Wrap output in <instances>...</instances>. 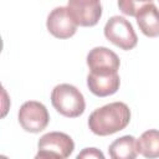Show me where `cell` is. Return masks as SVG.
I'll return each instance as SVG.
<instances>
[{
  "instance_id": "6da1fadb",
  "label": "cell",
  "mask_w": 159,
  "mask_h": 159,
  "mask_svg": "<svg viewBox=\"0 0 159 159\" xmlns=\"http://www.w3.org/2000/svg\"><path fill=\"white\" fill-rule=\"evenodd\" d=\"M130 122V109L123 102H112L94 109L88 117V127L96 135L106 137L123 130Z\"/></svg>"
},
{
  "instance_id": "7a4b0ae2",
  "label": "cell",
  "mask_w": 159,
  "mask_h": 159,
  "mask_svg": "<svg viewBox=\"0 0 159 159\" xmlns=\"http://www.w3.org/2000/svg\"><path fill=\"white\" fill-rule=\"evenodd\" d=\"M53 108L67 118L80 117L86 109V102L80 89L68 83L57 84L51 92Z\"/></svg>"
},
{
  "instance_id": "3957f363",
  "label": "cell",
  "mask_w": 159,
  "mask_h": 159,
  "mask_svg": "<svg viewBox=\"0 0 159 159\" xmlns=\"http://www.w3.org/2000/svg\"><path fill=\"white\" fill-rule=\"evenodd\" d=\"M37 154L35 158H68L75 149L72 138L62 132H50L43 134L37 142Z\"/></svg>"
},
{
  "instance_id": "277c9868",
  "label": "cell",
  "mask_w": 159,
  "mask_h": 159,
  "mask_svg": "<svg viewBox=\"0 0 159 159\" xmlns=\"http://www.w3.org/2000/svg\"><path fill=\"white\" fill-rule=\"evenodd\" d=\"M104 36L108 41L124 51L133 50L138 43V37L132 24L119 15L112 16L106 22Z\"/></svg>"
},
{
  "instance_id": "5b68a950",
  "label": "cell",
  "mask_w": 159,
  "mask_h": 159,
  "mask_svg": "<svg viewBox=\"0 0 159 159\" xmlns=\"http://www.w3.org/2000/svg\"><path fill=\"white\" fill-rule=\"evenodd\" d=\"M17 119L24 130L29 133H40L48 125L50 114L41 102L27 101L20 107Z\"/></svg>"
},
{
  "instance_id": "8992f818",
  "label": "cell",
  "mask_w": 159,
  "mask_h": 159,
  "mask_svg": "<svg viewBox=\"0 0 159 159\" xmlns=\"http://www.w3.org/2000/svg\"><path fill=\"white\" fill-rule=\"evenodd\" d=\"M78 24L71 15L67 6L55 7L47 16L46 27L48 32L57 39H70L77 31Z\"/></svg>"
},
{
  "instance_id": "52a82bcc",
  "label": "cell",
  "mask_w": 159,
  "mask_h": 159,
  "mask_svg": "<svg viewBox=\"0 0 159 159\" xmlns=\"http://www.w3.org/2000/svg\"><path fill=\"white\" fill-rule=\"evenodd\" d=\"M67 7L80 26H94L102 16L99 0H68Z\"/></svg>"
},
{
  "instance_id": "ba28073f",
  "label": "cell",
  "mask_w": 159,
  "mask_h": 159,
  "mask_svg": "<svg viewBox=\"0 0 159 159\" xmlns=\"http://www.w3.org/2000/svg\"><path fill=\"white\" fill-rule=\"evenodd\" d=\"M87 66L93 73H118L120 61L116 52L112 50L98 46L93 47L87 55Z\"/></svg>"
},
{
  "instance_id": "9c48e42d",
  "label": "cell",
  "mask_w": 159,
  "mask_h": 159,
  "mask_svg": "<svg viewBox=\"0 0 159 159\" xmlns=\"http://www.w3.org/2000/svg\"><path fill=\"white\" fill-rule=\"evenodd\" d=\"M120 78L118 73H93L87 76V87L97 97H107L114 94L119 89Z\"/></svg>"
},
{
  "instance_id": "30bf717a",
  "label": "cell",
  "mask_w": 159,
  "mask_h": 159,
  "mask_svg": "<svg viewBox=\"0 0 159 159\" xmlns=\"http://www.w3.org/2000/svg\"><path fill=\"white\" fill-rule=\"evenodd\" d=\"M135 20L139 30L147 37L159 36V10L154 4L149 2L142 6L135 14Z\"/></svg>"
},
{
  "instance_id": "8fae6325",
  "label": "cell",
  "mask_w": 159,
  "mask_h": 159,
  "mask_svg": "<svg viewBox=\"0 0 159 159\" xmlns=\"http://www.w3.org/2000/svg\"><path fill=\"white\" fill-rule=\"evenodd\" d=\"M108 154L113 159H134L138 153L137 139L133 135H123L116 139L108 148Z\"/></svg>"
},
{
  "instance_id": "7c38bea8",
  "label": "cell",
  "mask_w": 159,
  "mask_h": 159,
  "mask_svg": "<svg viewBox=\"0 0 159 159\" xmlns=\"http://www.w3.org/2000/svg\"><path fill=\"white\" fill-rule=\"evenodd\" d=\"M138 153L144 158H159V130L149 129L145 130L139 139H137Z\"/></svg>"
},
{
  "instance_id": "4fadbf2b",
  "label": "cell",
  "mask_w": 159,
  "mask_h": 159,
  "mask_svg": "<svg viewBox=\"0 0 159 159\" xmlns=\"http://www.w3.org/2000/svg\"><path fill=\"white\" fill-rule=\"evenodd\" d=\"M152 1L153 0H118V7L124 15L135 16V14L142 6Z\"/></svg>"
},
{
  "instance_id": "5bb4252c",
  "label": "cell",
  "mask_w": 159,
  "mask_h": 159,
  "mask_svg": "<svg viewBox=\"0 0 159 159\" xmlns=\"http://www.w3.org/2000/svg\"><path fill=\"white\" fill-rule=\"evenodd\" d=\"M82 158H99V159H103L104 158V154L98 150L97 148H84L78 155H77V159H82Z\"/></svg>"
}]
</instances>
